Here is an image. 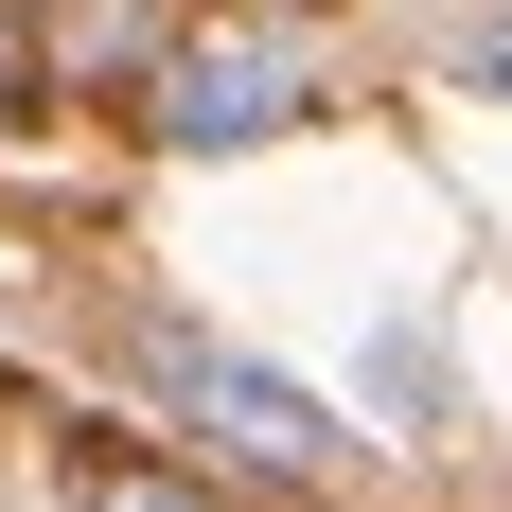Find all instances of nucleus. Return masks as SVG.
I'll return each instance as SVG.
<instances>
[{"mask_svg": "<svg viewBox=\"0 0 512 512\" xmlns=\"http://www.w3.org/2000/svg\"><path fill=\"white\" fill-rule=\"evenodd\" d=\"M142 389H159L177 424H195V442L265 460V477H336V460H354V424L318 407V389H301L283 354H248V336H212V318H142Z\"/></svg>", "mask_w": 512, "mask_h": 512, "instance_id": "obj_1", "label": "nucleus"}, {"mask_svg": "<svg viewBox=\"0 0 512 512\" xmlns=\"http://www.w3.org/2000/svg\"><path fill=\"white\" fill-rule=\"evenodd\" d=\"M142 124L177 159H248V142H283V124H318V53L283 36V18H195V36L159 53Z\"/></svg>", "mask_w": 512, "mask_h": 512, "instance_id": "obj_2", "label": "nucleus"}, {"mask_svg": "<svg viewBox=\"0 0 512 512\" xmlns=\"http://www.w3.org/2000/svg\"><path fill=\"white\" fill-rule=\"evenodd\" d=\"M354 389H371V424H407V442H442V424H460V389H442V336H424V318H389V336H371Z\"/></svg>", "mask_w": 512, "mask_h": 512, "instance_id": "obj_3", "label": "nucleus"}, {"mask_svg": "<svg viewBox=\"0 0 512 512\" xmlns=\"http://www.w3.org/2000/svg\"><path fill=\"white\" fill-rule=\"evenodd\" d=\"M89 512H230V495H195V477H106Z\"/></svg>", "mask_w": 512, "mask_h": 512, "instance_id": "obj_4", "label": "nucleus"}, {"mask_svg": "<svg viewBox=\"0 0 512 512\" xmlns=\"http://www.w3.org/2000/svg\"><path fill=\"white\" fill-rule=\"evenodd\" d=\"M460 71H477V89H512V0H495V18L460 36Z\"/></svg>", "mask_w": 512, "mask_h": 512, "instance_id": "obj_5", "label": "nucleus"}]
</instances>
